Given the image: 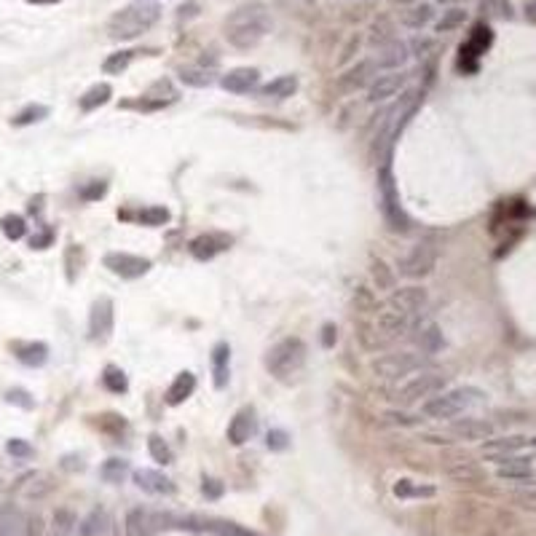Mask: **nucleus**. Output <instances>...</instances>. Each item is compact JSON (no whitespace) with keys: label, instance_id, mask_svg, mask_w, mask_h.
I'll return each mask as SVG.
<instances>
[{"label":"nucleus","instance_id":"ddd939ff","mask_svg":"<svg viewBox=\"0 0 536 536\" xmlns=\"http://www.w3.org/2000/svg\"><path fill=\"white\" fill-rule=\"evenodd\" d=\"M405 81H408V76H405V73H397V70H391L386 76H376L373 83L368 86V102L376 105V102L391 100V97L405 86Z\"/></svg>","mask_w":536,"mask_h":536},{"label":"nucleus","instance_id":"473e14b6","mask_svg":"<svg viewBox=\"0 0 536 536\" xmlns=\"http://www.w3.org/2000/svg\"><path fill=\"white\" fill-rule=\"evenodd\" d=\"M370 277H373V282H376L378 290H383V292L397 290V274H394L381 257H376V260L370 263Z\"/></svg>","mask_w":536,"mask_h":536},{"label":"nucleus","instance_id":"2eb2a0df","mask_svg":"<svg viewBox=\"0 0 536 536\" xmlns=\"http://www.w3.org/2000/svg\"><path fill=\"white\" fill-rule=\"evenodd\" d=\"M228 244H231V239H228V236L201 234V236H196V239H190L188 252L196 257V260H212L215 255H220L223 249H228Z\"/></svg>","mask_w":536,"mask_h":536},{"label":"nucleus","instance_id":"6e6d98bb","mask_svg":"<svg viewBox=\"0 0 536 536\" xmlns=\"http://www.w3.org/2000/svg\"><path fill=\"white\" fill-rule=\"evenodd\" d=\"M338 330H335L333 324H324L322 327V344H324V349H333L335 346V338H338Z\"/></svg>","mask_w":536,"mask_h":536},{"label":"nucleus","instance_id":"2f4dec72","mask_svg":"<svg viewBox=\"0 0 536 536\" xmlns=\"http://www.w3.org/2000/svg\"><path fill=\"white\" fill-rule=\"evenodd\" d=\"M228 362H231V349L228 344H217L212 351V368H215V386L223 389L228 383Z\"/></svg>","mask_w":536,"mask_h":536},{"label":"nucleus","instance_id":"e2e57ef3","mask_svg":"<svg viewBox=\"0 0 536 536\" xmlns=\"http://www.w3.org/2000/svg\"><path fill=\"white\" fill-rule=\"evenodd\" d=\"M528 445H531V448H536V437H528Z\"/></svg>","mask_w":536,"mask_h":536},{"label":"nucleus","instance_id":"603ef678","mask_svg":"<svg viewBox=\"0 0 536 536\" xmlns=\"http://www.w3.org/2000/svg\"><path fill=\"white\" fill-rule=\"evenodd\" d=\"M6 450H9L14 458H30V456H33V448L27 445L24 440H16V437L6 443Z\"/></svg>","mask_w":536,"mask_h":536},{"label":"nucleus","instance_id":"20e7f679","mask_svg":"<svg viewBox=\"0 0 536 536\" xmlns=\"http://www.w3.org/2000/svg\"><path fill=\"white\" fill-rule=\"evenodd\" d=\"M483 397H485V394H483L480 389H475V386H458V389L440 391L435 397L424 400L421 411H424V416H429V418L453 421V418H458L464 411H469L472 405H478Z\"/></svg>","mask_w":536,"mask_h":536},{"label":"nucleus","instance_id":"c03bdc74","mask_svg":"<svg viewBox=\"0 0 536 536\" xmlns=\"http://www.w3.org/2000/svg\"><path fill=\"white\" fill-rule=\"evenodd\" d=\"M46 115H48V108H46V105H30V108H24L22 113L14 115V126H30V123L43 121Z\"/></svg>","mask_w":536,"mask_h":536},{"label":"nucleus","instance_id":"864d4df0","mask_svg":"<svg viewBox=\"0 0 536 536\" xmlns=\"http://www.w3.org/2000/svg\"><path fill=\"white\" fill-rule=\"evenodd\" d=\"M201 491H204V496H207V499H220V496H223V483L215 480V478H204Z\"/></svg>","mask_w":536,"mask_h":536},{"label":"nucleus","instance_id":"c85d7f7f","mask_svg":"<svg viewBox=\"0 0 536 536\" xmlns=\"http://www.w3.org/2000/svg\"><path fill=\"white\" fill-rule=\"evenodd\" d=\"M108 525H110L108 512L97 507V510H91V512L78 523V536H102L105 531H108Z\"/></svg>","mask_w":536,"mask_h":536},{"label":"nucleus","instance_id":"4d7b16f0","mask_svg":"<svg viewBox=\"0 0 536 536\" xmlns=\"http://www.w3.org/2000/svg\"><path fill=\"white\" fill-rule=\"evenodd\" d=\"M51 244V231H46V234H38L30 239V247L33 249H46V247Z\"/></svg>","mask_w":536,"mask_h":536},{"label":"nucleus","instance_id":"1a4fd4ad","mask_svg":"<svg viewBox=\"0 0 536 536\" xmlns=\"http://www.w3.org/2000/svg\"><path fill=\"white\" fill-rule=\"evenodd\" d=\"M429 306V295H426L424 287H400V290H391L389 298H386V306L394 314H402V316H411V319H421Z\"/></svg>","mask_w":536,"mask_h":536},{"label":"nucleus","instance_id":"dca6fc26","mask_svg":"<svg viewBox=\"0 0 536 536\" xmlns=\"http://www.w3.org/2000/svg\"><path fill=\"white\" fill-rule=\"evenodd\" d=\"M257 81H260V73L255 67H234L231 73H225L220 78V86L231 94H247V91L255 89Z\"/></svg>","mask_w":536,"mask_h":536},{"label":"nucleus","instance_id":"a878e982","mask_svg":"<svg viewBox=\"0 0 536 536\" xmlns=\"http://www.w3.org/2000/svg\"><path fill=\"white\" fill-rule=\"evenodd\" d=\"M298 91V78L295 76H279V78L268 81L266 86H260V97L268 100H287Z\"/></svg>","mask_w":536,"mask_h":536},{"label":"nucleus","instance_id":"7ed1b4c3","mask_svg":"<svg viewBox=\"0 0 536 536\" xmlns=\"http://www.w3.org/2000/svg\"><path fill=\"white\" fill-rule=\"evenodd\" d=\"M376 182H378V196H381V212L383 220L391 231H408L411 228V217L402 210L400 190H397V180H394V169H391V153L381 158L378 172H376Z\"/></svg>","mask_w":536,"mask_h":536},{"label":"nucleus","instance_id":"6e6552de","mask_svg":"<svg viewBox=\"0 0 536 536\" xmlns=\"http://www.w3.org/2000/svg\"><path fill=\"white\" fill-rule=\"evenodd\" d=\"M437 263V247L435 242H416L405 255L400 257V274L408 277V279H418V277H426L432 274V268Z\"/></svg>","mask_w":536,"mask_h":536},{"label":"nucleus","instance_id":"0eeeda50","mask_svg":"<svg viewBox=\"0 0 536 536\" xmlns=\"http://www.w3.org/2000/svg\"><path fill=\"white\" fill-rule=\"evenodd\" d=\"M445 383H448L445 373L424 368V370H418L416 376H411L408 381H402L400 386L394 389V400L402 402V405H411V402H418V400H429V397L440 394Z\"/></svg>","mask_w":536,"mask_h":536},{"label":"nucleus","instance_id":"13d9d810","mask_svg":"<svg viewBox=\"0 0 536 536\" xmlns=\"http://www.w3.org/2000/svg\"><path fill=\"white\" fill-rule=\"evenodd\" d=\"M196 14H199V3H182V6H180V19L196 16Z\"/></svg>","mask_w":536,"mask_h":536},{"label":"nucleus","instance_id":"4c0bfd02","mask_svg":"<svg viewBox=\"0 0 536 536\" xmlns=\"http://www.w3.org/2000/svg\"><path fill=\"white\" fill-rule=\"evenodd\" d=\"M100 475L105 483H123L126 480V475H129V461L126 458H108L105 464L100 467Z\"/></svg>","mask_w":536,"mask_h":536},{"label":"nucleus","instance_id":"4be33fe9","mask_svg":"<svg viewBox=\"0 0 536 536\" xmlns=\"http://www.w3.org/2000/svg\"><path fill=\"white\" fill-rule=\"evenodd\" d=\"M27 517L16 504H3L0 507V536H24Z\"/></svg>","mask_w":536,"mask_h":536},{"label":"nucleus","instance_id":"0e129e2a","mask_svg":"<svg viewBox=\"0 0 536 536\" xmlns=\"http://www.w3.org/2000/svg\"><path fill=\"white\" fill-rule=\"evenodd\" d=\"M0 491H3V485H0Z\"/></svg>","mask_w":536,"mask_h":536},{"label":"nucleus","instance_id":"a19ab883","mask_svg":"<svg viewBox=\"0 0 536 536\" xmlns=\"http://www.w3.org/2000/svg\"><path fill=\"white\" fill-rule=\"evenodd\" d=\"M102 383H105V386H108V389H110L113 394H123V391L129 389V381H126V373H123L121 368H115V365H108V368H105Z\"/></svg>","mask_w":536,"mask_h":536},{"label":"nucleus","instance_id":"f257e3e1","mask_svg":"<svg viewBox=\"0 0 536 536\" xmlns=\"http://www.w3.org/2000/svg\"><path fill=\"white\" fill-rule=\"evenodd\" d=\"M274 30V22L260 6H244V9H236L228 22H225V38L228 43L236 48H255L268 33Z\"/></svg>","mask_w":536,"mask_h":536},{"label":"nucleus","instance_id":"aec40b11","mask_svg":"<svg viewBox=\"0 0 536 536\" xmlns=\"http://www.w3.org/2000/svg\"><path fill=\"white\" fill-rule=\"evenodd\" d=\"M408 62V46L402 43V41H391V43L381 46L378 48V56L373 59V65L378 67V70H400L402 65Z\"/></svg>","mask_w":536,"mask_h":536},{"label":"nucleus","instance_id":"f03ea898","mask_svg":"<svg viewBox=\"0 0 536 536\" xmlns=\"http://www.w3.org/2000/svg\"><path fill=\"white\" fill-rule=\"evenodd\" d=\"M158 16H161V6L153 0H143L113 14L108 22V33L113 41H132L137 35L148 33L158 22Z\"/></svg>","mask_w":536,"mask_h":536},{"label":"nucleus","instance_id":"680f3d73","mask_svg":"<svg viewBox=\"0 0 536 536\" xmlns=\"http://www.w3.org/2000/svg\"><path fill=\"white\" fill-rule=\"evenodd\" d=\"M35 6H51V3H59V0H30Z\"/></svg>","mask_w":536,"mask_h":536},{"label":"nucleus","instance_id":"f3484780","mask_svg":"<svg viewBox=\"0 0 536 536\" xmlns=\"http://www.w3.org/2000/svg\"><path fill=\"white\" fill-rule=\"evenodd\" d=\"M499 469L496 475L502 480H515V483H525V480H534V467H531V458L525 456H507L502 461H496Z\"/></svg>","mask_w":536,"mask_h":536},{"label":"nucleus","instance_id":"37998d69","mask_svg":"<svg viewBox=\"0 0 536 536\" xmlns=\"http://www.w3.org/2000/svg\"><path fill=\"white\" fill-rule=\"evenodd\" d=\"M132 56H134V51H115V54H110L102 62V70H105L108 76H121L123 70L132 65Z\"/></svg>","mask_w":536,"mask_h":536},{"label":"nucleus","instance_id":"8fccbe9b","mask_svg":"<svg viewBox=\"0 0 536 536\" xmlns=\"http://www.w3.org/2000/svg\"><path fill=\"white\" fill-rule=\"evenodd\" d=\"M6 400L11 402V405H19V408H24V411H30L35 405V400L30 397V391L24 389H11L9 394H6Z\"/></svg>","mask_w":536,"mask_h":536},{"label":"nucleus","instance_id":"f704fd0d","mask_svg":"<svg viewBox=\"0 0 536 536\" xmlns=\"http://www.w3.org/2000/svg\"><path fill=\"white\" fill-rule=\"evenodd\" d=\"M432 16H435V9L429 3H421V6H413V9L402 11V24L411 27V30H421V27L432 22Z\"/></svg>","mask_w":536,"mask_h":536},{"label":"nucleus","instance_id":"09e8293b","mask_svg":"<svg viewBox=\"0 0 536 536\" xmlns=\"http://www.w3.org/2000/svg\"><path fill=\"white\" fill-rule=\"evenodd\" d=\"M266 445L271 448V450H284V448L290 445V435H287L284 429H271L266 437Z\"/></svg>","mask_w":536,"mask_h":536},{"label":"nucleus","instance_id":"bf43d9fd","mask_svg":"<svg viewBox=\"0 0 536 536\" xmlns=\"http://www.w3.org/2000/svg\"><path fill=\"white\" fill-rule=\"evenodd\" d=\"M432 46H435V43H432V41H426V38H424V41H421V38H416V41H413V51H416L418 56H421L424 51H429Z\"/></svg>","mask_w":536,"mask_h":536},{"label":"nucleus","instance_id":"3c124183","mask_svg":"<svg viewBox=\"0 0 536 536\" xmlns=\"http://www.w3.org/2000/svg\"><path fill=\"white\" fill-rule=\"evenodd\" d=\"M108 193V182H102V180H94V182H89L86 188L81 190V196L86 201H97V199H102Z\"/></svg>","mask_w":536,"mask_h":536},{"label":"nucleus","instance_id":"bb28decb","mask_svg":"<svg viewBox=\"0 0 536 536\" xmlns=\"http://www.w3.org/2000/svg\"><path fill=\"white\" fill-rule=\"evenodd\" d=\"M416 344L421 349V354H437V351L443 349V330H440L435 322H424L418 327Z\"/></svg>","mask_w":536,"mask_h":536},{"label":"nucleus","instance_id":"58836bf2","mask_svg":"<svg viewBox=\"0 0 536 536\" xmlns=\"http://www.w3.org/2000/svg\"><path fill=\"white\" fill-rule=\"evenodd\" d=\"M148 453H150V458H153L156 464H172V458H175L172 448L167 445V440L161 435L148 437Z\"/></svg>","mask_w":536,"mask_h":536},{"label":"nucleus","instance_id":"c756f323","mask_svg":"<svg viewBox=\"0 0 536 536\" xmlns=\"http://www.w3.org/2000/svg\"><path fill=\"white\" fill-rule=\"evenodd\" d=\"M14 351H16V357L22 359L24 365H33V368L43 365L46 359H48V346L41 344V341H33V344H14Z\"/></svg>","mask_w":536,"mask_h":536},{"label":"nucleus","instance_id":"de8ad7c7","mask_svg":"<svg viewBox=\"0 0 536 536\" xmlns=\"http://www.w3.org/2000/svg\"><path fill=\"white\" fill-rule=\"evenodd\" d=\"M483 11L499 19H512V6L507 0H483Z\"/></svg>","mask_w":536,"mask_h":536},{"label":"nucleus","instance_id":"72a5a7b5","mask_svg":"<svg viewBox=\"0 0 536 536\" xmlns=\"http://www.w3.org/2000/svg\"><path fill=\"white\" fill-rule=\"evenodd\" d=\"M113 97V89L110 83H94L91 89L83 91V97H81V110H97L100 105H105V102H110Z\"/></svg>","mask_w":536,"mask_h":536},{"label":"nucleus","instance_id":"b1692460","mask_svg":"<svg viewBox=\"0 0 536 536\" xmlns=\"http://www.w3.org/2000/svg\"><path fill=\"white\" fill-rule=\"evenodd\" d=\"M193 391H196V376H193L190 370H182V373H177V376H175V381L169 383L167 402H169V405H182V402L188 400Z\"/></svg>","mask_w":536,"mask_h":536},{"label":"nucleus","instance_id":"49530a36","mask_svg":"<svg viewBox=\"0 0 536 536\" xmlns=\"http://www.w3.org/2000/svg\"><path fill=\"white\" fill-rule=\"evenodd\" d=\"M76 525H78V520H76V515L70 512V510L62 507V510L54 512V536H70Z\"/></svg>","mask_w":536,"mask_h":536},{"label":"nucleus","instance_id":"a211bd4d","mask_svg":"<svg viewBox=\"0 0 536 536\" xmlns=\"http://www.w3.org/2000/svg\"><path fill=\"white\" fill-rule=\"evenodd\" d=\"M528 445V437H520V435H512V437H488L485 443H483V453L488 458H493V461H502V458L512 456L515 450H520V448Z\"/></svg>","mask_w":536,"mask_h":536},{"label":"nucleus","instance_id":"c9c22d12","mask_svg":"<svg viewBox=\"0 0 536 536\" xmlns=\"http://www.w3.org/2000/svg\"><path fill=\"white\" fill-rule=\"evenodd\" d=\"M394 496H400V499H429V496H435V485H418L413 480H397L394 483Z\"/></svg>","mask_w":536,"mask_h":536},{"label":"nucleus","instance_id":"5701e85b","mask_svg":"<svg viewBox=\"0 0 536 536\" xmlns=\"http://www.w3.org/2000/svg\"><path fill=\"white\" fill-rule=\"evenodd\" d=\"M252 432H255V418H252V411L244 408V411H239V413L231 418V424H228V440H231L234 445H244L247 440L252 437Z\"/></svg>","mask_w":536,"mask_h":536},{"label":"nucleus","instance_id":"412c9836","mask_svg":"<svg viewBox=\"0 0 536 536\" xmlns=\"http://www.w3.org/2000/svg\"><path fill=\"white\" fill-rule=\"evenodd\" d=\"M134 483H137V488H143L145 493H156V496L175 491L172 480H169L167 475L156 472V469H137L134 472Z\"/></svg>","mask_w":536,"mask_h":536},{"label":"nucleus","instance_id":"052dcab7","mask_svg":"<svg viewBox=\"0 0 536 536\" xmlns=\"http://www.w3.org/2000/svg\"><path fill=\"white\" fill-rule=\"evenodd\" d=\"M525 16L531 19V22L536 24V3H531V6H525Z\"/></svg>","mask_w":536,"mask_h":536},{"label":"nucleus","instance_id":"423d86ee","mask_svg":"<svg viewBox=\"0 0 536 536\" xmlns=\"http://www.w3.org/2000/svg\"><path fill=\"white\" fill-rule=\"evenodd\" d=\"M429 368L426 362V354L421 351H391V354H381L370 362V370L373 376H378L383 381H400L413 376L418 370Z\"/></svg>","mask_w":536,"mask_h":536},{"label":"nucleus","instance_id":"e433bc0d","mask_svg":"<svg viewBox=\"0 0 536 536\" xmlns=\"http://www.w3.org/2000/svg\"><path fill=\"white\" fill-rule=\"evenodd\" d=\"M448 475L456 483H480L485 478V472L472 461H458L453 467H448Z\"/></svg>","mask_w":536,"mask_h":536},{"label":"nucleus","instance_id":"39448f33","mask_svg":"<svg viewBox=\"0 0 536 536\" xmlns=\"http://www.w3.org/2000/svg\"><path fill=\"white\" fill-rule=\"evenodd\" d=\"M306 354H309V349H306V344H303L301 338H295V335L282 338L279 344H274V346L268 349L266 368L274 378L284 381L290 378V376H295L306 365Z\"/></svg>","mask_w":536,"mask_h":536},{"label":"nucleus","instance_id":"ea45409f","mask_svg":"<svg viewBox=\"0 0 536 536\" xmlns=\"http://www.w3.org/2000/svg\"><path fill=\"white\" fill-rule=\"evenodd\" d=\"M137 220H140L143 225L158 228V225H167L169 220H172V212H169L167 207H145V210H140Z\"/></svg>","mask_w":536,"mask_h":536},{"label":"nucleus","instance_id":"9d476101","mask_svg":"<svg viewBox=\"0 0 536 536\" xmlns=\"http://www.w3.org/2000/svg\"><path fill=\"white\" fill-rule=\"evenodd\" d=\"M172 523V515L167 512H153V510H145V507H134L132 512L126 515V536H150L167 528Z\"/></svg>","mask_w":536,"mask_h":536},{"label":"nucleus","instance_id":"393cba45","mask_svg":"<svg viewBox=\"0 0 536 536\" xmlns=\"http://www.w3.org/2000/svg\"><path fill=\"white\" fill-rule=\"evenodd\" d=\"M491 41H493L491 30H488L485 24H478L475 33H472V38L461 46V62H464V59H478L480 54H485V48L491 46Z\"/></svg>","mask_w":536,"mask_h":536},{"label":"nucleus","instance_id":"7c9ffc66","mask_svg":"<svg viewBox=\"0 0 536 536\" xmlns=\"http://www.w3.org/2000/svg\"><path fill=\"white\" fill-rule=\"evenodd\" d=\"M48 488H51V483H48V478L41 475V472L27 475V478H22L19 485H16V491L22 493L24 499H41L43 493H48Z\"/></svg>","mask_w":536,"mask_h":536},{"label":"nucleus","instance_id":"9b49d317","mask_svg":"<svg viewBox=\"0 0 536 536\" xmlns=\"http://www.w3.org/2000/svg\"><path fill=\"white\" fill-rule=\"evenodd\" d=\"M102 263H105V268H110V274L121 277V279H140L153 266L148 257L132 255V252H108Z\"/></svg>","mask_w":536,"mask_h":536},{"label":"nucleus","instance_id":"a18cd8bd","mask_svg":"<svg viewBox=\"0 0 536 536\" xmlns=\"http://www.w3.org/2000/svg\"><path fill=\"white\" fill-rule=\"evenodd\" d=\"M0 228H3V234L9 236V239H14V242L27 234V223H24L22 215H6V217L0 220Z\"/></svg>","mask_w":536,"mask_h":536},{"label":"nucleus","instance_id":"5fc2aeb1","mask_svg":"<svg viewBox=\"0 0 536 536\" xmlns=\"http://www.w3.org/2000/svg\"><path fill=\"white\" fill-rule=\"evenodd\" d=\"M210 528L223 536H255V534H249V531H242V528L234 523H215V525H210Z\"/></svg>","mask_w":536,"mask_h":536},{"label":"nucleus","instance_id":"4468645a","mask_svg":"<svg viewBox=\"0 0 536 536\" xmlns=\"http://www.w3.org/2000/svg\"><path fill=\"white\" fill-rule=\"evenodd\" d=\"M450 435L456 440H467V443L488 440V437H493V424L485 421V418H453L450 421Z\"/></svg>","mask_w":536,"mask_h":536},{"label":"nucleus","instance_id":"cd10ccee","mask_svg":"<svg viewBox=\"0 0 536 536\" xmlns=\"http://www.w3.org/2000/svg\"><path fill=\"white\" fill-rule=\"evenodd\" d=\"M180 81L185 83V86H193V89H207V86H212V73L207 70L204 65H188V67H180L177 70Z\"/></svg>","mask_w":536,"mask_h":536},{"label":"nucleus","instance_id":"6ab92c4d","mask_svg":"<svg viewBox=\"0 0 536 536\" xmlns=\"http://www.w3.org/2000/svg\"><path fill=\"white\" fill-rule=\"evenodd\" d=\"M376 76H378V67L365 59V62H359L357 67H351L349 73H344L341 81H338V86L344 91H357V89H362V86H370Z\"/></svg>","mask_w":536,"mask_h":536},{"label":"nucleus","instance_id":"79ce46f5","mask_svg":"<svg viewBox=\"0 0 536 536\" xmlns=\"http://www.w3.org/2000/svg\"><path fill=\"white\" fill-rule=\"evenodd\" d=\"M464 22H467V11L464 9H448V11H443L440 22L435 24V30L437 33H450V30H458Z\"/></svg>","mask_w":536,"mask_h":536},{"label":"nucleus","instance_id":"f8f14e48","mask_svg":"<svg viewBox=\"0 0 536 536\" xmlns=\"http://www.w3.org/2000/svg\"><path fill=\"white\" fill-rule=\"evenodd\" d=\"M89 333L94 341H108V335L113 333V301L110 298L94 301L91 314H89Z\"/></svg>","mask_w":536,"mask_h":536}]
</instances>
